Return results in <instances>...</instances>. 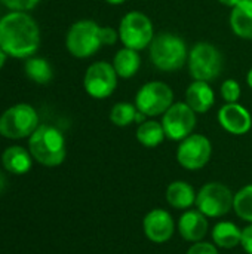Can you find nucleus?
Returning <instances> with one entry per match:
<instances>
[{
  "label": "nucleus",
  "mask_w": 252,
  "mask_h": 254,
  "mask_svg": "<svg viewBox=\"0 0 252 254\" xmlns=\"http://www.w3.org/2000/svg\"><path fill=\"white\" fill-rule=\"evenodd\" d=\"M40 45L37 22L25 12H10L0 19V48L13 58L33 57Z\"/></svg>",
  "instance_id": "nucleus-1"
},
{
  "label": "nucleus",
  "mask_w": 252,
  "mask_h": 254,
  "mask_svg": "<svg viewBox=\"0 0 252 254\" xmlns=\"http://www.w3.org/2000/svg\"><path fill=\"white\" fill-rule=\"evenodd\" d=\"M119 40V33L111 27H101L92 19L76 21L67 31V51L76 58H89L102 46H111Z\"/></svg>",
  "instance_id": "nucleus-2"
},
{
  "label": "nucleus",
  "mask_w": 252,
  "mask_h": 254,
  "mask_svg": "<svg viewBox=\"0 0 252 254\" xmlns=\"http://www.w3.org/2000/svg\"><path fill=\"white\" fill-rule=\"evenodd\" d=\"M149 57L151 64L165 73H172L184 67L189 60V48L186 40L169 31L157 33L150 46H149Z\"/></svg>",
  "instance_id": "nucleus-3"
},
{
  "label": "nucleus",
  "mask_w": 252,
  "mask_h": 254,
  "mask_svg": "<svg viewBox=\"0 0 252 254\" xmlns=\"http://www.w3.org/2000/svg\"><path fill=\"white\" fill-rule=\"evenodd\" d=\"M28 147L31 156L45 167L61 165L67 155L62 132L50 125H39L30 135Z\"/></svg>",
  "instance_id": "nucleus-4"
},
{
  "label": "nucleus",
  "mask_w": 252,
  "mask_h": 254,
  "mask_svg": "<svg viewBox=\"0 0 252 254\" xmlns=\"http://www.w3.org/2000/svg\"><path fill=\"white\" fill-rule=\"evenodd\" d=\"M189 73L195 80L212 82L218 79L224 68L221 51L209 42H198L189 51Z\"/></svg>",
  "instance_id": "nucleus-5"
},
{
  "label": "nucleus",
  "mask_w": 252,
  "mask_h": 254,
  "mask_svg": "<svg viewBox=\"0 0 252 254\" xmlns=\"http://www.w3.org/2000/svg\"><path fill=\"white\" fill-rule=\"evenodd\" d=\"M117 33L119 40L125 48H131L138 52L149 48L156 36L151 19L140 10L125 13L120 19Z\"/></svg>",
  "instance_id": "nucleus-6"
},
{
  "label": "nucleus",
  "mask_w": 252,
  "mask_h": 254,
  "mask_svg": "<svg viewBox=\"0 0 252 254\" xmlns=\"http://www.w3.org/2000/svg\"><path fill=\"white\" fill-rule=\"evenodd\" d=\"M39 127V115L30 104L19 103L9 107L0 116V135L19 140L30 137Z\"/></svg>",
  "instance_id": "nucleus-7"
},
{
  "label": "nucleus",
  "mask_w": 252,
  "mask_h": 254,
  "mask_svg": "<svg viewBox=\"0 0 252 254\" xmlns=\"http://www.w3.org/2000/svg\"><path fill=\"white\" fill-rule=\"evenodd\" d=\"M134 104L147 118H154L163 115L174 104V91L165 82L151 80L138 89Z\"/></svg>",
  "instance_id": "nucleus-8"
},
{
  "label": "nucleus",
  "mask_w": 252,
  "mask_h": 254,
  "mask_svg": "<svg viewBox=\"0 0 252 254\" xmlns=\"http://www.w3.org/2000/svg\"><path fill=\"white\" fill-rule=\"evenodd\" d=\"M235 195L218 182L206 183L196 195V207L206 217H223L233 208Z\"/></svg>",
  "instance_id": "nucleus-9"
},
{
  "label": "nucleus",
  "mask_w": 252,
  "mask_h": 254,
  "mask_svg": "<svg viewBox=\"0 0 252 254\" xmlns=\"http://www.w3.org/2000/svg\"><path fill=\"white\" fill-rule=\"evenodd\" d=\"M117 80L119 76L113 64L107 61H95L85 73L83 86L89 97L95 100H105L116 91Z\"/></svg>",
  "instance_id": "nucleus-10"
},
{
  "label": "nucleus",
  "mask_w": 252,
  "mask_h": 254,
  "mask_svg": "<svg viewBox=\"0 0 252 254\" xmlns=\"http://www.w3.org/2000/svg\"><path fill=\"white\" fill-rule=\"evenodd\" d=\"M196 112L184 101L174 103L162 115V127L169 140L181 141L193 134L196 128Z\"/></svg>",
  "instance_id": "nucleus-11"
},
{
  "label": "nucleus",
  "mask_w": 252,
  "mask_h": 254,
  "mask_svg": "<svg viewBox=\"0 0 252 254\" xmlns=\"http://www.w3.org/2000/svg\"><path fill=\"white\" fill-rule=\"evenodd\" d=\"M212 155V144L208 137L202 134H192L180 141L177 149L178 164L190 171L203 168Z\"/></svg>",
  "instance_id": "nucleus-12"
},
{
  "label": "nucleus",
  "mask_w": 252,
  "mask_h": 254,
  "mask_svg": "<svg viewBox=\"0 0 252 254\" xmlns=\"http://www.w3.org/2000/svg\"><path fill=\"white\" fill-rule=\"evenodd\" d=\"M218 122L224 131L233 135H245L252 128L250 110L239 103H226L223 107H220Z\"/></svg>",
  "instance_id": "nucleus-13"
},
{
  "label": "nucleus",
  "mask_w": 252,
  "mask_h": 254,
  "mask_svg": "<svg viewBox=\"0 0 252 254\" xmlns=\"http://www.w3.org/2000/svg\"><path fill=\"white\" fill-rule=\"evenodd\" d=\"M143 229L146 237L156 244H163L169 241L174 235L175 225L172 216L162 208H154L149 211L143 220Z\"/></svg>",
  "instance_id": "nucleus-14"
},
{
  "label": "nucleus",
  "mask_w": 252,
  "mask_h": 254,
  "mask_svg": "<svg viewBox=\"0 0 252 254\" xmlns=\"http://www.w3.org/2000/svg\"><path fill=\"white\" fill-rule=\"evenodd\" d=\"M180 235L189 243H199L208 232V220L199 210H186L178 222Z\"/></svg>",
  "instance_id": "nucleus-15"
},
{
  "label": "nucleus",
  "mask_w": 252,
  "mask_h": 254,
  "mask_svg": "<svg viewBox=\"0 0 252 254\" xmlns=\"http://www.w3.org/2000/svg\"><path fill=\"white\" fill-rule=\"evenodd\" d=\"M186 103L196 113H206L215 104V94L208 82L193 80L186 89Z\"/></svg>",
  "instance_id": "nucleus-16"
},
{
  "label": "nucleus",
  "mask_w": 252,
  "mask_h": 254,
  "mask_svg": "<svg viewBox=\"0 0 252 254\" xmlns=\"http://www.w3.org/2000/svg\"><path fill=\"white\" fill-rule=\"evenodd\" d=\"M232 31L245 40H252V0H241L230 12Z\"/></svg>",
  "instance_id": "nucleus-17"
},
{
  "label": "nucleus",
  "mask_w": 252,
  "mask_h": 254,
  "mask_svg": "<svg viewBox=\"0 0 252 254\" xmlns=\"http://www.w3.org/2000/svg\"><path fill=\"white\" fill-rule=\"evenodd\" d=\"M196 192L192 185L183 180L172 182L166 189V201L175 210H189L196 204Z\"/></svg>",
  "instance_id": "nucleus-18"
},
{
  "label": "nucleus",
  "mask_w": 252,
  "mask_h": 254,
  "mask_svg": "<svg viewBox=\"0 0 252 254\" xmlns=\"http://www.w3.org/2000/svg\"><path fill=\"white\" fill-rule=\"evenodd\" d=\"M111 64L120 79H131L141 67V57L138 51L123 46L114 54Z\"/></svg>",
  "instance_id": "nucleus-19"
},
{
  "label": "nucleus",
  "mask_w": 252,
  "mask_h": 254,
  "mask_svg": "<svg viewBox=\"0 0 252 254\" xmlns=\"http://www.w3.org/2000/svg\"><path fill=\"white\" fill-rule=\"evenodd\" d=\"M31 153L21 146L7 147L1 155V162L6 171L12 174H25L31 170Z\"/></svg>",
  "instance_id": "nucleus-20"
},
{
  "label": "nucleus",
  "mask_w": 252,
  "mask_h": 254,
  "mask_svg": "<svg viewBox=\"0 0 252 254\" xmlns=\"http://www.w3.org/2000/svg\"><path fill=\"white\" fill-rule=\"evenodd\" d=\"M212 240L217 247L235 249L241 244L242 231L232 222H220L212 228Z\"/></svg>",
  "instance_id": "nucleus-21"
},
{
  "label": "nucleus",
  "mask_w": 252,
  "mask_h": 254,
  "mask_svg": "<svg viewBox=\"0 0 252 254\" xmlns=\"http://www.w3.org/2000/svg\"><path fill=\"white\" fill-rule=\"evenodd\" d=\"M165 138H166V134L162 127V122L150 119V121L143 122L137 128V140L144 147H150V149L157 147L159 144L163 143Z\"/></svg>",
  "instance_id": "nucleus-22"
},
{
  "label": "nucleus",
  "mask_w": 252,
  "mask_h": 254,
  "mask_svg": "<svg viewBox=\"0 0 252 254\" xmlns=\"http://www.w3.org/2000/svg\"><path fill=\"white\" fill-rule=\"evenodd\" d=\"M24 68H25L27 77L39 85H46L53 77V70H52L50 64L45 58H40V57L27 58Z\"/></svg>",
  "instance_id": "nucleus-23"
},
{
  "label": "nucleus",
  "mask_w": 252,
  "mask_h": 254,
  "mask_svg": "<svg viewBox=\"0 0 252 254\" xmlns=\"http://www.w3.org/2000/svg\"><path fill=\"white\" fill-rule=\"evenodd\" d=\"M137 106L128 101H120L116 103L111 110H110V121L116 125V127H128L131 124L135 122V116H137Z\"/></svg>",
  "instance_id": "nucleus-24"
},
{
  "label": "nucleus",
  "mask_w": 252,
  "mask_h": 254,
  "mask_svg": "<svg viewBox=\"0 0 252 254\" xmlns=\"http://www.w3.org/2000/svg\"><path fill=\"white\" fill-rule=\"evenodd\" d=\"M233 210L236 216L248 223H252V183L244 186L233 201Z\"/></svg>",
  "instance_id": "nucleus-25"
},
{
  "label": "nucleus",
  "mask_w": 252,
  "mask_h": 254,
  "mask_svg": "<svg viewBox=\"0 0 252 254\" xmlns=\"http://www.w3.org/2000/svg\"><path fill=\"white\" fill-rule=\"evenodd\" d=\"M220 94H221V98L226 103H238L239 98H241V94H242V88H241L238 80L227 79V80H224L221 83Z\"/></svg>",
  "instance_id": "nucleus-26"
},
{
  "label": "nucleus",
  "mask_w": 252,
  "mask_h": 254,
  "mask_svg": "<svg viewBox=\"0 0 252 254\" xmlns=\"http://www.w3.org/2000/svg\"><path fill=\"white\" fill-rule=\"evenodd\" d=\"M6 7L15 10V12H27L34 9L40 0H0Z\"/></svg>",
  "instance_id": "nucleus-27"
},
{
  "label": "nucleus",
  "mask_w": 252,
  "mask_h": 254,
  "mask_svg": "<svg viewBox=\"0 0 252 254\" xmlns=\"http://www.w3.org/2000/svg\"><path fill=\"white\" fill-rule=\"evenodd\" d=\"M186 254H218V250L214 244L211 243H203V241H199V243H195Z\"/></svg>",
  "instance_id": "nucleus-28"
},
{
  "label": "nucleus",
  "mask_w": 252,
  "mask_h": 254,
  "mask_svg": "<svg viewBox=\"0 0 252 254\" xmlns=\"http://www.w3.org/2000/svg\"><path fill=\"white\" fill-rule=\"evenodd\" d=\"M241 246L245 250V253L252 254V223H250L244 231H242V240Z\"/></svg>",
  "instance_id": "nucleus-29"
},
{
  "label": "nucleus",
  "mask_w": 252,
  "mask_h": 254,
  "mask_svg": "<svg viewBox=\"0 0 252 254\" xmlns=\"http://www.w3.org/2000/svg\"><path fill=\"white\" fill-rule=\"evenodd\" d=\"M218 1H220L221 4H224V6H227V7H232V9H233V7H235L241 0H218Z\"/></svg>",
  "instance_id": "nucleus-30"
},
{
  "label": "nucleus",
  "mask_w": 252,
  "mask_h": 254,
  "mask_svg": "<svg viewBox=\"0 0 252 254\" xmlns=\"http://www.w3.org/2000/svg\"><path fill=\"white\" fill-rule=\"evenodd\" d=\"M4 61H6V52L0 48V70H1V67L4 65Z\"/></svg>",
  "instance_id": "nucleus-31"
},
{
  "label": "nucleus",
  "mask_w": 252,
  "mask_h": 254,
  "mask_svg": "<svg viewBox=\"0 0 252 254\" xmlns=\"http://www.w3.org/2000/svg\"><path fill=\"white\" fill-rule=\"evenodd\" d=\"M247 83H248V86L252 89V68L248 71V74H247Z\"/></svg>",
  "instance_id": "nucleus-32"
},
{
  "label": "nucleus",
  "mask_w": 252,
  "mask_h": 254,
  "mask_svg": "<svg viewBox=\"0 0 252 254\" xmlns=\"http://www.w3.org/2000/svg\"><path fill=\"white\" fill-rule=\"evenodd\" d=\"M108 4H114V6H117V4H122V3H125L126 0H105Z\"/></svg>",
  "instance_id": "nucleus-33"
},
{
  "label": "nucleus",
  "mask_w": 252,
  "mask_h": 254,
  "mask_svg": "<svg viewBox=\"0 0 252 254\" xmlns=\"http://www.w3.org/2000/svg\"><path fill=\"white\" fill-rule=\"evenodd\" d=\"M3 186H4V179H3V176L0 174V190L3 189Z\"/></svg>",
  "instance_id": "nucleus-34"
}]
</instances>
